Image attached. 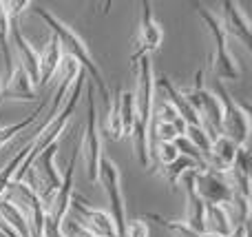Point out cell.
I'll return each instance as SVG.
<instances>
[{
	"label": "cell",
	"instance_id": "obj_1",
	"mask_svg": "<svg viewBox=\"0 0 252 237\" xmlns=\"http://www.w3.org/2000/svg\"><path fill=\"white\" fill-rule=\"evenodd\" d=\"M31 11L35 13V16L40 18V20H44V25L49 27V29L53 31V35H56L58 40H60L62 49H66V56H71L75 62H78L80 67H82L84 73H89V82L93 84V87L100 91L102 100H104V106L109 109L111 104V91H109V84H106L104 75H102L100 67H97V62L93 60L91 51H89V44L84 42V38L78 34V31L73 29V27L64 25V22L60 20L58 16H53L51 11H47V9L42 7H33Z\"/></svg>",
	"mask_w": 252,
	"mask_h": 237
},
{
	"label": "cell",
	"instance_id": "obj_2",
	"mask_svg": "<svg viewBox=\"0 0 252 237\" xmlns=\"http://www.w3.org/2000/svg\"><path fill=\"white\" fill-rule=\"evenodd\" d=\"M186 102L190 104V109L197 113L201 122V129L208 133L210 137H219L221 135V104H219L217 96L210 89L204 87V71L195 73V82L188 89H179Z\"/></svg>",
	"mask_w": 252,
	"mask_h": 237
},
{
	"label": "cell",
	"instance_id": "obj_3",
	"mask_svg": "<svg viewBox=\"0 0 252 237\" xmlns=\"http://www.w3.org/2000/svg\"><path fill=\"white\" fill-rule=\"evenodd\" d=\"M199 18L204 20L206 29H208L210 42H213V51H210V69H213L215 78L219 80H239L241 78V67L237 62V58L228 51L226 44V34H223L221 25H219V18L213 11L199 7L197 9Z\"/></svg>",
	"mask_w": 252,
	"mask_h": 237
},
{
	"label": "cell",
	"instance_id": "obj_4",
	"mask_svg": "<svg viewBox=\"0 0 252 237\" xmlns=\"http://www.w3.org/2000/svg\"><path fill=\"white\" fill-rule=\"evenodd\" d=\"M213 93L221 104V135L232 140L239 149H246V142L250 135V106L235 100L221 87V82H217Z\"/></svg>",
	"mask_w": 252,
	"mask_h": 237
},
{
	"label": "cell",
	"instance_id": "obj_5",
	"mask_svg": "<svg viewBox=\"0 0 252 237\" xmlns=\"http://www.w3.org/2000/svg\"><path fill=\"white\" fill-rule=\"evenodd\" d=\"M87 89V127H84V137L82 146H80V155H82L84 173H87L89 182H97V173H100V162H102V140H100V127H97V111H95V89L93 84L84 82Z\"/></svg>",
	"mask_w": 252,
	"mask_h": 237
},
{
	"label": "cell",
	"instance_id": "obj_6",
	"mask_svg": "<svg viewBox=\"0 0 252 237\" xmlns=\"http://www.w3.org/2000/svg\"><path fill=\"white\" fill-rule=\"evenodd\" d=\"M97 180H100L104 195L109 200V215L113 220L115 233L118 237H124L126 231V204H124V193H122V175H120V169L113 160L102 158L100 162V173H97Z\"/></svg>",
	"mask_w": 252,
	"mask_h": 237
},
{
	"label": "cell",
	"instance_id": "obj_7",
	"mask_svg": "<svg viewBox=\"0 0 252 237\" xmlns=\"http://www.w3.org/2000/svg\"><path fill=\"white\" fill-rule=\"evenodd\" d=\"M58 151H60L58 149V142H53V144H49L47 149L33 160V164H31V169H33V171H31L33 184H29V186L38 193V198H40V202L44 204V208H47V204L51 202L53 193L60 189V182H62L60 171L56 169Z\"/></svg>",
	"mask_w": 252,
	"mask_h": 237
},
{
	"label": "cell",
	"instance_id": "obj_8",
	"mask_svg": "<svg viewBox=\"0 0 252 237\" xmlns=\"http://www.w3.org/2000/svg\"><path fill=\"white\" fill-rule=\"evenodd\" d=\"M139 9L142 11H139V25H137V51L133 53L130 62L137 60L139 56H151L164 42V31H161V25L153 16V4L148 0H142Z\"/></svg>",
	"mask_w": 252,
	"mask_h": 237
},
{
	"label": "cell",
	"instance_id": "obj_9",
	"mask_svg": "<svg viewBox=\"0 0 252 237\" xmlns=\"http://www.w3.org/2000/svg\"><path fill=\"white\" fill-rule=\"evenodd\" d=\"M195 191L204 204H226L235 202V191L226 175L210 171H195Z\"/></svg>",
	"mask_w": 252,
	"mask_h": 237
},
{
	"label": "cell",
	"instance_id": "obj_10",
	"mask_svg": "<svg viewBox=\"0 0 252 237\" xmlns=\"http://www.w3.org/2000/svg\"><path fill=\"white\" fill-rule=\"evenodd\" d=\"M219 25H221L226 38L230 35V38L239 40L248 51H252V25L239 2H232V0L221 2V20H219Z\"/></svg>",
	"mask_w": 252,
	"mask_h": 237
},
{
	"label": "cell",
	"instance_id": "obj_11",
	"mask_svg": "<svg viewBox=\"0 0 252 237\" xmlns=\"http://www.w3.org/2000/svg\"><path fill=\"white\" fill-rule=\"evenodd\" d=\"M237 153H239V146L232 140H228L226 135H219L213 140L210 151L204 155V171L217 173V175H228L232 171L237 162Z\"/></svg>",
	"mask_w": 252,
	"mask_h": 237
},
{
	"label": "cell",
	"instance_id": "obj_12",
	"mask_svg": "<svg viewBox=\"0 0 252 237\" xmlns=\"http://www.w3.org/2000/svg\"><path fill=\"white\" fill-rule=\"evenodd\" d=\"M71 208L78 213V222L82 226H87L95 237H118L115 233L113 220L106 211H100V208H89L87 202H82L80 198L71 200Z\"/></svg>",
	"mask_w": 252,
	"mask_h": 237
},
{
	"label": "cell",
	"instance_id": "obj_13",
	"mask_svg": "<svg viewBox=\"0 0 252 237\" xmlns=\"http://www.w3.org/2000/svg\"><path fill=\"white\" fill-rule=\"evenodd\" d=\"M186 191V220L182 222L184 226H188L195 233H204V202L199 200L195 191V171H188L179 180Z\"/></svg>",
	"mask_w": 252,
	"mask_h": 237
},
{
	"label": "cell",
	"instance_id": "obj_14",
	"mask_svg": "<svg viewBox=\"0 0 252 237\" xmlns=\"http://www.w3.org/2000/svg\"><path fill=\"white\" fill-rule=\"evenodd\" d=\"M35 100V84L27 75L20 65L11 67V73L4 78V87H0V100Z\"/></svg>",
	"mask_w": 252,
	"mask_h": 237
},
{
	"label": "cell",
	"instance_id": "obj_15",
	"mask_svg": "<svg viewBox=\"0 0 252 237\" xmlns=\"http://www.w3.org/2000/svg\"><path fill=\"white\" fill-rule=\"evenodd\" d=\"M62 44L56 35L47 40V44L42 47V51H38V84L40 87H47L53 80V75L58 73L62 62Z\"/></svg>",
	"mask_w": 252,
	"mask_h": 237
},
{
	"label": "cell",
	"instance_id": "obj_16",
	"mask_svg": "<svg viewBox=\"0 0 252 237\" xmlns=\"http://www.w3.org/2000/svg\"><path fill=\"white\" fill-rule=\"evenodd\" d=\"M235 231L230 213L221 204H204V233L215 237H230Z\"/></svg>",
	"mask_w": 252,
	"mask_h": 237
},
{
	"label": "cell",
	"instance_id": "obj_17",
	"mask_svg": "<svg viewBox=\"0 0 252 237\" xmlns=\"http://www.w3.org/2000/svg\"><path fill=\"white\" fill-rule=\"evenodd\" d=\"M155 89H159V91L164 93V100H168L170 104L177 109L179 118H182L184 122H186V124H192V127H201L199 118H197V113L190 109V104L186 102V98L179 93V89L175 87V84L170 82L166 75H159V78L155 80Z\"/></svg>",
	"mask_w": 252,
	"mask_h": 237
},
{
	"label": "cell",
	"instance_id": "obj_18",
	"mask_svg": "<svg viewBox=\"0 0 252 237\" xmlns=\"http://www.w3.org/2000/svg\"><path fill=\"white\" fill-rule=\"evenodd\" d=\"M0 217H2L4 224H7L18 237H31L29 235V226H27L22 213L18 211L16 204H11L7 198H0Z\"/></svg>",
	"mask_w": 252,
	"mask_h": 237
},
{
	"label": "cell",
	"instance_id": "obj_19",
	"mask_svg": "<svg viewBox=\"0 0 252 237\" xmlns=\"http://www.w3.org/2000/svg\"><path fill=\"white\" fill-rule=\"evenodd\" d=\"M44 106H47V104H44V102H40V104L35 106V109L31 111L25 120H20V122H16V124H9V127H0V149H2L4 144H9V142H11L18 133H25L27 129L33 127L35 120H38L40 115H44Z\"/></svg>",
	"mask_w": 252,
	"mask_h": 237
},
{
	"label": "cell",
	"instance_id": "obj_20",
	"mask_svg": "<svg viewBox=\"0 0 252 237\" xmlns=\"http://www.w3.org/2000/svg\"><path fill=\"white\" fill-rule=\"evenodd\" d=\"M188 171H199V169H197V164L192 162V160L179 155L173 164H168V167L161 169V177H164V182L170 186V189H175V186L179 184V180H182V175L188 173Z\"/></svg>",
	"mask_w": 252,
	"mask_h": 237
},
{
	"label": "cell",
	"instance_id": "obj_21",
	"mask_svg": "<svg viewBox=\"0 0 252 237\" xmlns=\"http://www.w3.org/2000/svg\"><path fill=\"white\" fill-rule=\"evenodd\" d=\"M104 131H106V135H109L113 142H118V140H122V137H124V131H122V118H120V100H118V96L113 98V102H111L109 109H106Z\"/></svg>",
	"mask_w": 252,
	"mask_h": 237
},
{
	"label": "cell",
	"instance_id": "obj_22",
	"mask_svg": "<svg viewBox=\"0 0 252 237\" xmlns=\"http://www.w3.org/2000/svg\"><path fill=\"white\" fill-rule=\"evenodd\" d=\"M144 220H151V222H157V224L161 226V229H166L168 233H173L175 237H215V235H206V233H195V231H190L188 226H184L182 222H173V220H166V217L157 215V213H148Z\"/></svg>",
	"mask_w": 252,
	"mask_h": 237
},
{
	"label": "cell",
	"instance_id": "obj_23",
	"mask_svg": "<svg viewBox=\"0 0 252 237\" xmlns=\"http://www.w3.org/2000/svg\"><path fill=\"white\" fill-rule=\"evenodd\" d=\"M184 137H186V140L190 142L201 155L208 153L210 144H213V137H210L201 127H192V124H186V133H184Z\"/></svg>",
	"mask_w": 252,
	"mask_h": 237
},
{
	"label": "cell",
	"instance_id": "obj_24",
	"mask_svg": "<svg viewBox=\"0 0 252 237\" xmlns=\"http://www.w3.org/2000/svg\"><path fill=\"white\" fill-rule=\"evenodd\" d=\"M124 237H151V229H148V222L144 217H135L126 224Z\"/></svg>",
	"mask_w": 252,
	"mask_h": 237
},
{
	"label": "cell",
	"instance_id": "obj_25",
	"mask_svg": "<svg viewBox=\"0 0 252 237\" xmlns=\"http://www.w3.org/2000/svg\"><path fill=\"white\" fill-rule=\"evenodd\" d=\"M0 87H2V82H0Z\"/></svg>",
	"mask_w": 252,
	"mask_h": 237
}]
</instances>
